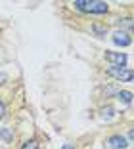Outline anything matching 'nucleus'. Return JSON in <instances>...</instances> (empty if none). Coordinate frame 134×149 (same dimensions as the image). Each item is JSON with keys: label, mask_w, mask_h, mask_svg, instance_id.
<instances>
[{"label": "nucleus", "mask_w": 134, "mask_h": 149, "mask_svg": "<svg viewBox=\"0 0 134 149\" xmlns=\"http://www.w3.org/2000/svg\"><path fill=\"white\" fill-rule=\"evenodd\" d=\"M73 6L79 12H86V13H105L107 12V2H102V0H75Z\"/></svg>", "instance_id": "obj_1"}, {"label": "nucleus", "mask_w": 134, "mask_h": 149, "mask_svg": "<svg viewBox=\"0 0 134 149\" xmlns=\"http://www.w3.org/2000/svg\"><path fill=\"white\" fill-rule=\"evenodd\" d=\"M107 73L111 77H115L117 80H121V82H130L132 80V71L125 69V67H109Z\"/></svg>", "instance_id": "obj_2"}, {"label": "nucleus", "mask_w": 134, "mask_h": 149, "mask_svg": "<svg viewBox=\"0 0 134 149\" xmlns=\"http://www.w3.org/2000/svg\"><path fill=\"white\" fill-rule=\"evenodd\" d=\"M105 59L109 63H113V67H123L126 63L125 54H117V52H105Z\"/></svg>", "instance_id": "obj_3"}, {"label": "nucleus", "mask_w": 134, "mask_h": 149, "mask_svg": "<svg viewBox=\"0 0 134 149\" xmlns=\"http://www.w3.org/2000/svg\"><path fill=\"white\" fill-rule=\"evenodd\" d=\"M107 145H109L111 149H125V147H128V141H126L123 136L115 134V136H111V138L107 140Z\"/></svg>", "instance_id": "obj_4"}, {"label": "nucleus", "mask_w": 134, "mask_h": 149, "mask_svg": "<svg viewBox=\"0 0 134 149\" xmlns=\"http://www.w3.org/2000/svg\"><path fill=\"white\" fill-rule=\"evenodd\" d=\"M113 42L117 44V46H130V42H132V38H130L126 33L123 31H117L115 35H113Z\"/></svg>", "instance_id": "obj_5"}, {"label": "nucleus", "mask_w": 134, "mask_h": 149, "mask_svg": "<svg viewBox=\"0 0 134 149\" xmlns=\"http://www.w3.org/2000/svg\"><path fill=\"white\" fill-rule=\"evenodd\" d=\"M113 117H115V109H113L111 105L102 109V118H104V120H109V118H113Z\"/></svg>", "instance_id": "obj_6"}, {"label": "nucleus", "mask_w": 134, "mask_h": 149, "mask_svg": "<svg viewBox=\"0 0 134 149\" xmlns=\"http://www.w3.org/2000/svg\"><path fill=\"white\" fill-rule=\"evenodd\" d=\"M117 97H119L123 103H126V105H128L130 101H132V94H130L128 90H123V92H119V94H117Z\"/></svg>", "instance_id": "obj_7"}, {"label": "nucleus", "mask_w": 134, "mask_h": 149, "mask_svg": "<svg viewBox=\"0 0 134 149\" xmlns=\"http://www.w3.org/2000/svg\"><path fill=\"white\" fill-rule=\"evenodd\" d=\"M92 31H94L98 36H105V33H107V27L100 25V23H94V25H92Z\"/></svg>", "instance_id": "obj_8"}, {"label": "nucleus", "mask_w": 134, "mask_h": 149, "mask_svg": "<svg viewBox=\"0 0 134 149\" xmlns=\"http://www.w3.org/2000/svg\"><path fill=\"white\" fill-rule=\"evenodd\" d=\"M0 138H2L4 141H12L13 134H12V130H10V128H2V130H0Z\"/></svg>", "instance_id": "obj_9"}, {"label": "nucleus", "mask_w": 134, "mask_h": 149, "mask_svg": "<svg viewBox=\"0 0 134 149\" xmlns=\"http://www.w3.org/2000/svg\"><path fill=\"white\" fill-rule=\"evenodd\" d=\"M21 149H39V141H36V140H29V141L23 143Z\"/></svg>", "instance_id": "obj_10"}, {"label": "nucleus", "mask_w": 134, "mask_h": 149, "mask_svg": "<svg viewBox=\"0 0 134 149\" xmlns=\"http://www.w3.org/2000/svg\"><path fill=\"white\" fill-rule=\"evenodd\" d=\"M123 27H126V29H132V19H123Z\"/></svg>", "instance_id": "obj_11"}, {"label": "nucleus", "mask_w": 134, "mask_h": 149, "mask_svg": "<svg viewBox=\"0 0 134 149\" xmlns=\"http://www.w3.org/2000/svg\"><path fill=\"white\" fill-rule=\"evenodd\" d=\"M4 115H6V105L2 103V101H0V118L4 117Z\"/></svg>", "instance_id": "obj_12"}, {"label": "nucleus", "mask_w": 134, "mask_h": 149, "mask_svg": "<svg viewBox=\"0 0 134 149\" xmlns=\"http://www.w3.org/2000/svg\"><path fill=\"white\" fill-rule=\"evenodd\" d=\"M61 149H75V147H73V145H69V143H65V145H63Z\"/></svg>", "instance_id": "obj_13"}]
</instances>
